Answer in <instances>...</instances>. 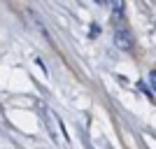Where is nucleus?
<instances>
[{"label":"nucleus","instance_id":"nucleus-2","mask_svg":"<svg viewBox=\"0 0 156 149\" xmlns=\"http://www.w3.org/2000/svg\"><path fill=\"white\" fill-rule=\"evenodd\" d=\"M149 79H151V84H154V89H156V72H149Z\"/></svg>","mask_w":156,"mask_h":149},{"label":"nucleus","instance_id":"nucleus-1","mask_svg":"<svg viewBox=\"0 0 156 149\" xmlns=\"http://www.w3.org/2000/svg\"><path fill=\"white\" fill-rule=\"evenodd\" d=\"M114 42H117V47L124 49V51H130V49H133V40H130L128 30H117L114 33Z\"/></svg>","mask_w":156,"mask_h":149}]
</instances>
